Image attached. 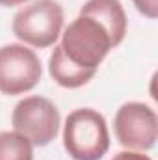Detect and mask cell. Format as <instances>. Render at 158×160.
I'll return each mask as SVG.
<instances>
[{"mask_svg": "<svg viewBox=\"0 0 158 160\" xmlns=\"http://www.w3.org/2000/svg\"><path fill=\"white\" fill-rule=\"evenodd\" d=\"M114 130L119 143L132 151H149L158 138V118L143 102H125L116 114Z\"/></svg>", "mask_w": 158, "mask_h": 160, "instance_id": "cell-6", "label": "cell"}, {"mask_svg": "<svg viewBox=\"0 0 158 160\" xmlns=\"http://www.w3.org/2000/svg\"><path fill=\"white\" fill-rule=\"evenodd\" d=\"M11 125L15 132L24 136L32 145H48L60 130V112L52 101L32 95L17 102L13 108Z\"/></svg>", "mask_w": 158, "mask_h": 160, "instance_id": "cell-4", "label": "cell"}, {"mask_svg": "<svg viewBox=\"0 0 158 160\" xmlns=\"http://www.w3.org/2000/svg\"><path fill=\"white\" fill-rule=\"evenodd\" d=\"M63 26V8L56 0H34L13 17V34L21 41L47 48L60 38Z\"/></svg>", "mask_w": 158, "mask_h": 160, "instance_id": "cell-3", "label": "cell"}, {"mask_svg": "<svg viewBox=\"0 0 158 160\" xmlns=\"http://www.w3.org/2000/svg\"><path fill=\"white\" fill-rule=\"evenodd\" d=\"M80 15L91 17L97 22H101L110 36L112 47H117L125 39L126 15H125V9L119 0H87L82 6Z\"/></svg>", "mask_w": 158, "mask_h": 160, "instance_id": "cell-7", "label": "cell"}, {"mask_svg": "<svg viewBox=\"0 0 158 160\" xmlns=\"http://www.w3.org/2000/svg\"><path fill=\"white\" fill-rule=\"evenodd\" d=\"M0 160H34V145L19 132H0Z\"/></svg>", "mask_w": 158, "mask_h": 160, "instance_id": "cell-9", "label": "cell"}, {"mask_svg": "<svg viewBox=\"0 0 158 160\" xmlns=\"http://www.w3.org/2000/svg\"><path fill=\"white\" fill-rule=\"evenodd\" d=\"M41 80L37 54L19 43L0 47V93L21 95L34 89Z\"/></svg>", "mask_w": 158, "mask_h": 160, "instance_id": "cell-5", "label": "cell"}, {"mask_svg": "<svg viewBox=\"0 0 158 160\" xmlns=\"http://www.w3.org/2000/svg\"><path fill=\"white\" fill-rule=\"evenodd\" d=\"M24 2H28V0H0V6H4V8H13V6L24 4Z\"/></svg>", "mask_w": 158, "mask_h": 160, "instance_id": "cell-12", "label": "cell"}, {"mask_svg": "<svg viewBox=\"0 0 158 160\" xmlns=\"http://www.w3.org/2000/svg\"><path fill=\"white\" fill-rule=\"evenodd\" d=\"M60 47L75 65L97 71V67L110 52L112 41L101 22L91 17L78 15L65 28Z\"/></svg>", "mask_w": 158, "mask_h": 160, "instance_id": "cell-2", "label": "cell"}, {"mask_svg": "<svg viewBox=\"0 0 158 160\" xmlns=\"http://www.w3.org/2000/svg\"><path fill=\"white\" fill-rule=\"evenodd\" d=\"M63 147L73 160H101L110 147L106 119L93 108L71 112L63 127Z\"/></svg>", "mask_w": 158, "mask_h": 160, "instance_id": "cell-1", "label": "cell"}, {"mask_svg": "<svg viewBox=\"0 0 158 160\" xmlns=\"http://www.w3.org/2000/svg\"><path fill=\"white\" fill-rule=\"evenodd\" d=\"M132 2L141 15H145L149 19L158 17V0H132Z\"/></svg>", "mask_w": 158, "mask_h": 160, "instance_id": "cell-10", "label": "cell"}, {"mask_svg": "<svg viewBox=\"0 0 158 160\" xmlns=\"http://www.w3.org/2000/svg\"><path fill=\"white\" fill-rule=\"evenodd\" d=\"M112 160H151V158L143 153H138V151H121Z\"/></svg>", "mask_w": 158, "mask_h": 160, "instance_id": "cell-11", "label": "cell"}, {"mask_svg": "<svg viewBox=\"0 0 158 160\" xmlns=\"http://www.w3.org/2000/svg\"><path fill=\"white\" fill-rule=\"evenodd\" d=\"M48 73L50 77L54 78L56 84H60L62 88H69V89H75L80 88L84 84H87L89 80L95 77V69H84L75 65L62 50L60 45L54 47L52 54H50V60H48Z\"/></svg>", "mask_w": 158, "mask_h": 160, "instance_id": "cell-8", "label": "cell"}]
</instances>
